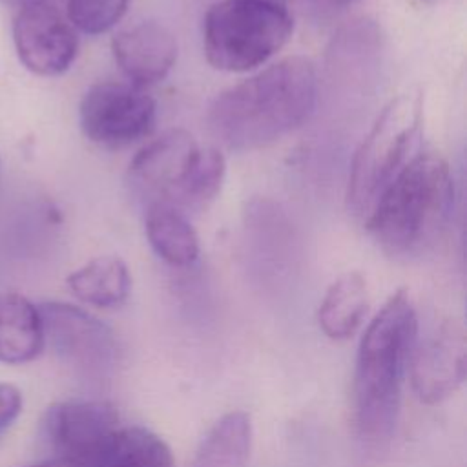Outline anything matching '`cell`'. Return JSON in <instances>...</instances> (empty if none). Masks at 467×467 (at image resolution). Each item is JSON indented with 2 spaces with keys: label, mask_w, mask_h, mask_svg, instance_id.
<instances>
[{
  "label": "cell",
  "mask_w": 467,
  "mask_h": 467,
  "mask_svg": "<svg viewBox=\"0 0 467 467\" xmlns=\"http://www.w3.org/2000/svg\"><path fill=\"white\" fill-rule=\"evenodd\" d=\"M44 341L78 374L102 379L113 372L119 345L113 330L89 312L62 301L38 305Z\"/></svg>",
  "instance_id": "8992f818"
},
{
  "label": "cell",
  "mask_w": 467,
  "mask_h": 467,
  "mask_svg": "<svg viewBox=\"0 0 467 467\" xmlns=\"http://www.w3.org/2000/svg\"><path fill=\"white\" fill-rule=\"evenodd\" d=\"M409 372L421 403L436 405L451 398L467 376V339L462 325L445 321L423 341H416Z\"/></svg>",
  "instance_id": "8fae6325"
},
{
  "label": "cell",
  "mask_w": 467,
  "mask_h": 467,
  "mask_svg": "<svg viewBox=\"0 0 467 467\" xmlns=\"http://www.w3.org/2000/svg\"><path fill=\"white\" fill-rule=\"evenodd\" d=\"M418 341V316L407 290H396L367 325L354 370V421L359 436L378 443L396 425L401 385Z\"/></svg>",
  "instance_id": "7a4b0ae2"
},
{
  "label": "cell",
  "mask_w": 467,
  "mask_h": 467,
  "mask_svg": "<svg viewBox=\"0 0 467 467\" xmlns=\"http://www.w3.org/2000/svg\"><path fill=\"white\" fill-rule=\"evenodd\" d=\"M13 42L20 62L40 77L67 71L78 53L75 27L51 2L16 7Z\"/></svg>",
  "instance_id": "30bf717a"
},
{
  "label": "cell",
  "mask_w": 467,
  "mask_h": 467,
  "mask_svg": "<svg viewBox=\"0 0 467 467\" xmlns=\"http://www.w3.org/2000/svg\"><path fill=\"white\" fill-rule=\"evenodd\" d=\"M294 20L272 0H219L204 15L202 47L212 67L252 71L268 62L290 38Z\"/></svg>",
  "instance_id": "5b68a950"
},
{
  "label": "cell",
  "mask_w": 467,
  "mask_h": 467,
  "mask_svg": "<svg viewBox=\"0 0 467 467\" xmlns=\"http://www.w3.org/2000/svg\"><path fill=\"white\" fill-rule=\"evenodd\" d=\"M250 449L252 420L244 410H232L202 438L192 467H244Z\"/></svg>",
  "instance_id": "e0dca14e"
},
{
  "label": "cell",
  "mask_w": 467,
  "mask_h": 467,
  "mask_svg": "<svg viewBox=\"0 0 467 467\" xmlns=\"http://www.w3.org/2000/svg\"><path fill=\"white\" fill-rule=\"evenodd\" d=\"M130 0H67L66 18L88 35L109 31L126 13Z\"/></svg>",
  "instance_id": "ffe728a7"
},
{
  "label": "cell",
  "mask_w": 467,
  "mask_h": 467,
  "mask_svg": "<svg viewBox=\"0 0 467 467\" xmlns=\"http://www.w3.org/2000/svg\"><path fill=\"white\" fill-rule=\"evenodd\" d=\"M95 467H175L168 443L146 427H120Z\"/></svg>",
  "instance_id": "ac0fdd59"
},
{
  "label": "cell",
  "mask_w": 467,
  "mask_h": 467,
  "mask_svg": "<svg viewBox=\"0 0 467 467\" xmlns=\"http://www.w3.org/2000/svg\"><path fill=\"white\" fill-rule=\"evenodd\" d=\"M306 2L319 15H334L350 7L358 0H306Z\"/></svg>",
  "instance_id": "7402d4cb"
},
{
  "label": "cell",
  "mask_w": 467,
  "mask_h": 467,
  "mask_svg": "<svg viewBox=\"0 0 467 467\" xmlns=\"http://www.w3.org/2000/svg\"><path fill=\"white\" fill-rule=\"evenodd\" d=\"M367 308V281L359 272L350 270L341 274L325 292L317 310V321L330 339H348L361 327Z\"/></svg>",
  "instance_id": "5bb4252c"
},
{
  "label": "cell",
  "mask_w": 467,
  "mask_h": 467,
  "mask_svg": "<svg viewBox=\"0 0 467 467\" xmlns=\"http://www.w3.org/2000/svg\"><path fill=\"white\" fill-rule=\"evenodd\" d=\"M111 51L120 71L135 84L148 86L162 80L177 60V40L161 22L144 20L119 31Z\"/></svg>",
  "instance_id": "7c38bea8"
},
{
  "label": "cell",
  "mask_w": 467,
  "mask_h": 467,
  "mask_svg": "<svg viewBox=\"0 0 467 467\" xmlns=\"http://www.w3.org/2000/svg\"><path fill=\"white\" fill-rule=\"evenodd\" d=\"M317 75L305 57H286L221 91L208 108L212 133L230 150L268 146L314 111Z\"/></svg>",
  "instance_id": "6da1fadb"
},
{
  "label": "cell",
  "mask_w": 467,
  "mask_h": 467,
  "mask_svg": "<svg viewBox=\"0 0 467 467\" xmlns=\"http://www.w3.org/2000/svg\"><path fill=\"white\" fill-rule=\"evenodd\" d=\"M119 410L102 400H66L47 407L42 429L55 458L95 467L120 429Z\"/></svg>",
  "instance_id": "ba28073f"
},
{
  "label": "cell",
  "mask_w": 467,
  "mask_h": 467,
  "mask_svg": "<svg viewBox=\"0 0 467 467\" xmlns=\"http://www.w3.org/2000/svg\"><path fill=\"white\" fill-rule=\"evenodd\" d=\"M226 173L223 153L213 146H202L188 181L181 208H202L219 193Z\"/></svg>",
  "instance_id": "d6986e66"
},
{
  "label": "cell",
  "mask_w": 467,
  "mask_h": 467,
  "mask_svg": "<svg viewBox=\"0 0 467 467\" xmlns=\"http://www.w3.org/2000/svg\"><path fill=\"white\" fill-rule=\"evenodd\" d=\"M27 467H80L69 460H64V458H49V460H44L40 463H33V465H27Z\"/></svg>",
  "instance_id": "603a6c76"
},
{
  "label": "cell",
  "mask_w": 467,
  "mask_h": 467,
  "mask_svg": "<svg viewBox=\"0 0 467 467\" xmlns=\"http://www.w3.org/2000/svg\"><path fill=\"white\" fill-rule=\"evenodd\" d=\"M144 230L153 252L173 266H188L199 257V237L186 215L170 204H146Z\"/></svg>",
  "instance_id": "9a60e30c"
},
{
  "label": "cell",
  "mask_w": 467,
  "mask_h": 467,
  "mask_svg": "<svg viewBox=\"0 0 467 467\" xmlns=\"http://www.w3.org/2000/svg\"><path fill=\"white\" fill-rule=\"evenodd\" d=\"M454 206V181L447 161L418 153L389 184L365 226L390 255L410 257L429 250L445 232Z\"/></svg>",
  "instance_id": "3957f363"
},
{
  "label": "cell",
  "mask_w": 467,
  "mask_h": 467,
  "mask_svg": "<svg viewBox=\"0 0 467 467\" xmlns=\"http://www.w3.org/2000/svg\"><path fill=\"white\" fill-rule=\"evenodd\" d=\"M423 126V95L407 89L376 117L354 153L347 186L348 210L367 219L398 173L418 155Z\"/></svg>",
  "instance_id": "277c9868"
},
{
  "label": "cell",
  "mask_w": 467,
  "mask_h": 467,
  "mask_svg": "<svg viewBox=\"0 0 467 467\" xmlns=\"http://www.w3.org/2000/svg\"><path fill=\"white\" fill-rule=\"evenodd\" d=\"M78 120L91 142L119 150L153 131L157 106L135 84L99 82L84 93L78 106Z\"/></svg>",
  "instance_id": "52a82bcc"
},
{
  "label": "cell",
  "mask_w": 467,
  "mask_h": 467,
  "mask_svg": "<svg viewBox=\"0 0 467 467\" xmlns=\"http://www.w3.org/2000/svg\"><path fill=\"white\" fill-rule=\"evenodd\" d=\"M272 2H277V4H285L286 0H272Z\"/></svg>",
  "instance_id": "d4e9b609"
},
{
  "label": "cell",
  "mask_w": 467,
  "mask_h": 467,
  "mask_svg": "<svg viewBox=\"0 0 467 467\" xmlns=\"http://www.w3.org/2000/svg\"><path fill=\"white\" fill-rule=\"evenodd\" d=\"M24 407V398L18 387L0 381V436L18 420Z\"/></svg>",
  "instance_id": "44dd1931"
},
{
  "label": "cell",
  "mask_w": 467,
  "mask_h": 467,
  "mask_svg": "<svg viewBox=\"0 0 467 467\" xmlns=\"http://www.w3.org/2000/svg\"><path fill=\"white\" fill-rule=\"evenodd\" d=\"M202 146L186 130H170L146 144L130 162V182L148 202L181 210L182 197Z\"/></svg>",
  "instance_id": "9c48e42d"
},
{
  "label": "cell",
  "mask_w": 467,
  "mask_h": 467,
  "mask_svg": "<svg viewBox=\"0 0 467 467\" xmlns=\"http://www.w3.org/2000/svg\"><path fill=\"white\" fill-rule=\"evenodd\" d=\"M44 347L38 305L18 292H0V363H31Z\"/></svg>",
  "instance_id": "4fadbf2b"
},
{
  "label": "cell",
  "mask_w": 467,
  "mask_h": 467,
  "mask_svg": "<svg viewBox=\"0 0 467 467\" xmlns=\"http://www.w3.org/2000/svg\"><path fill=\"white\" fill-rule=\"evenodd\" d=\"M5 2H9V4H13V5L20 7V5H27V4H36V2H51V0H5Z\"/></svg>",
  "instance_id": "cb8c5ba5"
},
{
  "label": "cell",
  "mask_w": 467,
  "mask_h": 467,
  "mask_svg": "<svg viewBox=\"0 0 467 467\" xmlns=\"http://www.w3.org/2000/svg\"><path fill=\"white\" fill-rule=\"evenodd\" d=\"M66 283L77 299L99 308L122 305L131 288L128 266L117 255H99L88 261L73 270Z\"/></svg>",
  "instance_id": "2e32d148"
}]
</instances>
